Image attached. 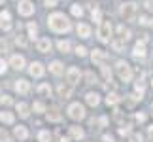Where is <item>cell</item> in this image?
I'll list each match as a JSON object with an SVG mask.
<instances>
[{
    "mask_svg": "<svg viewBox=\"0 0 153 142\" xmlns=\"http://www.w3.org/2000/svg\"><path fill=\"white\" fill-rule=\"evenodd\" d=\"M27 31H28V38H36L38 36V25L36 23H28Z\"/></svg>",
    "mask_w": 153,
    "mask_h": 142,
    "instance_id": "d4e9b609",
    "label": "cell"
},
{
    "mask_svg": "<svg viewBox=\"0 0 153 142\" xmlns=\"http://www.w3.org/2000/svg\"><path fill=\"white\" fill-rule=\"evenodd\" d=\"M49 72H51V74H55V76H61V74L64 72L62 63H61V61H53V63L49 64Z\"/></svg>",
    "mask_w": 153,
    "mask_h": 142,
    "instance_id": "d6986e66",
    "label": "cell"
},
{
    "mask_svg": "<svg viewBox=\"0 0 153 142\" xmlns=\"http://www.w3.org/2000/svg\"><path fill=\"white\" fill-rule=\"evenodd\" d=\"M76 55H78V57H85L87 55V49H85L83 46H78V47H76Z\"/></svg>",
    "mask_w": 153,
    "mask_h": 142,
    "instance_id": "f35d334b",
    "label": "cell"
},
{
    "mask_svg": "<svg viewBox=\"0 0 153 142\" xmlns=\"http://www.w3.org/2000/svg\"><path fill=\"white\" fill-rule=\"evenodd\" d=\"M57 47H59V51H61V53H68L70 51V42H68V40H59Z\"/></svg>",
    "mask_w": 153,
    "mask_h": 142,
    "instance_id": "484cf974",
    "label": "cell"
},
{
    "mask_svg": "<svg viewBox=\"0 0 153 142\" xmlns=\"http://www.w3.org/2000/svg\"><path fill=\"white\" fill-rule=\"evenodd\" d=\"M38 93L44 95V97H49V95H51V87H49L48 84H42V85L38 87Z\"/></svg>",
    "mask_w": 153,
    "mask_h": 142,
    "instance_id": "836d02e7",
    "label": "cell"
},
{
    "mask_svg": "<svg viewBox=\"0 0 153 142\" xmlns=\"http://www.w3.org/2000/svg\"><path fill=\"white\" fill-rule=\"evenodd\" d=\"M119 102H121V97L117 93H110L108 97H106V104L108 106H117Z\"/></svg>",
    "mask_w": 153,
    "mask_h": 142,
    "instance_id": "44dd1931",
    "label": "cell"
},
{
    "mask_svg": "<svg viewBox=\"0 0 153 142\" xmlns=\"http://www.w3.org/2000/svg\"><path fill=\"white\" fill-rule=\"evenodd\" d=\"M79 70L76 68V67H70L68 70H66V81H68V85H76L79 81Z\"/></svg>",
    "mask_w": 153,
    "mask_h": 142,
    "instance_id": "ba28073f",
    "label": "cell"
},
{
    "mask_svg": "<svg viewBox=\"0 0 153 142\" xmlns=\"http://www.w3.org/2000/svg\"><path fill=\"white\" fill-rule=\"evenodd\" d=\"M111 47H114V51H123V49H125V40H123V38L111 40Z\"/></svg>",
    "mask_w": 153,
    "mask_h": 142,
    "instance_id": "83f0119b",
    "label": "cell"
},
{
    "mask_svg": "<svg viewBox=\"0 0 153 142\" xmlns=\"http://www.w3.org/2000/svg\"><path fill=\"white\" fill-rule=\"evenodd\" d=\"M15 108H17V112H19V116H21V117H28V114H30V108H28L25 102H17Z\"/></svg>",
    "mask_w": 153,
    "mask_h": 142,
    "instance_id": "7402d4cb",
    "label": "cell"
},
{
    "mask_svg": "<svg viewBox=\"0 0 153 142\" xmlns=\"http://www.w3.org/2000/svg\"><path fill=\"white\" fill-rule=\"evenodd\" d=\"M0 28H4V31H10L11 28V15L6 10L0 13Z\"/></svg>",
    "mask_w": 153,
    "mask_h": 142,
    "instance_id": "30bf717a",
    "label": "cell"
},
{
    "mask_svg": "<svg viewBox=\"0 0 153 142\" xmlns=\"http://www.w3.org/2000/svg\"><path fill=\"white\" fill-rule=\"evenodd\" d=\"M38 140H40V142H49V140H51V133L45 131V129H42V131L38 133Z\"/></svg>",
    "mask_w": 153,
    "mask_h": 142,
    "instance_id": "f546056e",
    "label": "cell"
},
{
    "mask_svg": "<svg viewBox=\"0 0 153 142\" xmlns=\"http://www.w3.org/2000/svg\"><path fill=\"white\" fill-rule=\"evenodd\" d=\"M100 125H102V127H104V125H108V117H104V116L100 117Z\"/></svg>",
    "mask_w": 153,
    "mask_h": 142,
    "instance_id": "f907efd6",
    "label": "cell"
},
{
    "mask_svg": "<svg viewBox=\"0 0 153 142\" xmlns=\"http://www.w3.org/2000/svg\"><path fill=\"white\" fill-rule=\"evenodd\" d=\"M0 121L6 123V125H11V123L15 121V117H13L11 112H2V114H0Z\"/></svg>",
    "mask_w": 153,
    "mask_h": 142,
    "instance_id": "603a6c76",
    "label": "cell"
},
{
    "mask_svg": "<svg viewBox=\"0 0 153 142\" xmlns=\"http://www.w3.org/2000/svg\"><path fill=\"white\" fill-rule=\"evenodd\" d=\"M68 131H70V137H72L74 140H81V138L85 137V131L81 127H78V125H72Z\"/></svg>",
    "mask_w": 153,
    "mask_h": 142,
    "instance_id": "5bb4252c",
    "label": "cell"
},
{
    "mask_svg": "<svg viewBox=\"0 0 153 142\" xmlns=\"http://www.w3.org/2000/svg\"><path fill=\"white\" fill-rule=\"evenodd\" d=\"M140 25H144V27H148V25H151V19L148 15H142L140 17Z\"/></svg>",
    "mask_w": 153,
    "mask_h": 142,
    "instance_id": "60d3db41",
    "label": "cell"
},
{
    "mask_svg": "<svg viewBox=\"0 0 153 142\" xmlns=\"http://www.w3.org/2000/svg\"><path fill=\"white\" fill-rule=\"evenodd\" d=\"M115 68H117V76H119L121 81H131L132 80V68L128 67L125 61H119Z\"/></svg>",
    "mask_w": 153,
    "mask_h": 142,
    "instance_id": "277c9868",
    "label": "cell"
},
{
    "mask_svg": "<svg viewBox=\"0 0 153 142\" xmlns=\"http://www.w3.org/2000/svg\"><path fill=\"white\" fill-rule=\"evenodd\" d=\"M85 100H87V104H89V106H97L98 102H100V95H98V93H87L85 95Z\"/></svg>",
    "mask_w": 153,
    "mask_h": 142,
    "instance_id": "ffe728a7",
    "label": "cell"
},
{
    "mask_svg": "<svg viewBox=\"0 0 153 142\" xmlns=\"http://www.w3.org/2000/svg\"><path fill=\"white\" fill-rule=\"evenodd\" d=\"M15 44H17V46H21V47H27V46H28L27 36H23V34H17V36H15Z\"/></svg>",
    "mask_w": 153,
    "mask_h": 142,
    "instance_id": "e575fe53",
    "label": "cell"
},
{
    "mask_svg": "<svg viewBox=\"0 0 153 142\" xmlns=\"http://www.w3.org/2000/svg\"><path fill=\"white\" fill-rule=\"evenodd\" d=\"M136 121H146V116L144 114H136Z\"/></svg>",
    "mask_w": 153,
    "mask_h": 142,
    "instance_id": "681fc988",
    "label": "cell"
},
{
    "mask_svg": "<svg viewBox=\"0 0 153 142\" xmlns=\"http://www.w3.org/2000/svg\"><path fill=\"white\" fill-rule=\"evenodd\" d=\"M0 102H2L4 106H10V104H13V100H11L10 95H2V97H0Z\"/></svg>",
    "mask_w": 153,
    "mask_h": 142,
    "instance_id": "8d00e7d4",
    "label": "cell"
},
{
    "mask_svg": "<svg viewBox=\"0 0 153 142\" xmlns=\"http://www.w3.org/2000/svg\"><path fill=\"white\" fill-rule=\"evenodd\" d=\"M102 140H104V142H114V137H111V135H104Z\"/></svg>",
    "mask_w": 153,
    "mask_h": 142,
    "instance_id": "bcb514c9",
    "label": "cell"
},
{
    "mask_svg": "<svg viewBox=\"0 0 153 142\" xmlns=\"http://www.w3.org/2000/svg\"><path fill=\"white\" fill-rule=\"evenodd\" d=\"M48 27L51 28L53 32H57V34H61V32H66L70 31V21H68V17L64 15V13H51L49 15V19H48Z\"/></svg>",
    "mask_w": 153,
    "mask_h": 142,
    "instance_id": "6da1fadb",
    "label": "cell"
},
{
    "mask_svg": "<svg viewBox=\"0 0 153 142\" xmlns=\"http://www.w3.org/2000/svg\"><path fill=\"white\" fill-rule=\"evenodd\" d=\"M2 2H4V0H0V4H2Z\"/></svg>",
    "mask_w": 153,
    "mask_h": 142,
    "instance_id": "11a10c76",
    "label": "cell"
},
{
    "mask_svg": "<svg viewBox=\"0 0 153 142\" xmlns=\"http://www.w3.org/2000/svg\"><path fill=\"white\" fill-rule=\"evenodd\" d=\"M36 49L40 53H48L51 49V40L49 38H40L38 42H36Z\"/></svg>",
    "mask_w": 153,
    "mask_h": 142,
    "instance_id": "4fadbf2b",
    "label": "cell"
},
{
    "mask_svg": "<svg viewBox=\"0 0 153 142\" xmlns=\"http://www.w3.org/2000/svg\"><path fill=\"white\" fill-rule=\"evenodd\" d=\"M10 64L15 70H23V68H25V57H23V55H11Z\"/></svg>",
    "mask_w": 153,
    "mask_h": 142,
    "instance_id": "8fae6325",
    "label": "cell"
},
{
    "mask_svg": "<svg viewBox=\"0 0 153 142\" xmlns=\"http://www.w3.org/2000/svg\"><path fill=\"white\" fill-rule=\"evenodd\" d=\"M0 142H11V135L4 129H0Z\"/></svg>",
    "mask_w": 153,
    "mask_h": 142,
    "instance_id": "d590c367",
    "label": "cell"
},
{
    "mask_svg": "<svg viewBox=\"0 0 153 142\" xmlns=\"http://www.w3.org/2000/svg\"><path fill=\"white\" fill-rule=\"evenodd\" d=\"M91 19L95 23H102V11L98 8H95V6H93V11H91Z\"/></svg>",
    "mask_w": 153,
    "mask_h": 142,
    "instance_id": "4316f807",
    "label": "cell"
},
{
    "mask_svg": "<svg viewBox=\"0 0 153 142\" xmlns=\"http://www.w3.org/2000/svg\"><path fill=\"white\" fill-rule=\"evenodd\" d=\"M0 91H2V84H0Z\"/></svg>",
    "mask_w": 153,
    "mask_h": 142,
    "instance_id": "db71d44e",
    "label": "cell"
},
{
    "mask_svg": "<svg viewBox=\"0 0 153 142\" xmlns=\"http://www.w3.org/2000/svg\"><path fill=\"white\" fill-rule=\"evenodd\" d=\"M6 51H10V44L4 38H0V53H6Z\"/></svg>",
    "mask_w": 153,
    "mask_h": 142,
    "instance_id": "74e56055",
    "label": "cell"
},
{
    "mask_svg": "<svg viewBox=\"0 0 153 142\" xmlns=\"http://www.w3.org/2000/svg\"><path fill=\"white\" fill-rule=\"evenodd\" d=\"M144 8L148 10V11H153V0H146V2H144Z\"/></svg>",
    "mask_w": 153,
    "mask_h": 142,
    "instance_id": "7bdbcfd3",
    "label": "cell"
},
{
    "mask_svg": "<svg viewBox=\"0 0 153 142\" xmlns=\"http://www.w3.org/2000/svg\"><path fill=\"white\" fill-rule=\"evenodd\" d=\"M151 85H153V80H151Z\"/></svg>",
    "mask_w": 153,
    "mask_h": 142,
    "instance_id": "9f6ffc18",
    "label": "cell"
},
{
    "mask_svg": "<svg viewBox=\"0 0 153 142\" xmlns=\"http://www.w3.org/2000/svg\"><path fill=\"white\" fill-rule=\"evenodd\" d=\"M13 135H15V138H19V140H27L28 138V131H27L25 125H17L13 129Z\"/></svg>",
    "mask_w": 153,
    "mask_h": 142,
    "instance_id": "e0dca14e",
    "label": "cell"
},
{
    "mask_svg": "<svg viewBox=\"0 0 153 142\" xmlns=\"http://www.w3.org/2000/svg\"><path fill=\"white\" fill-rule=\"evenodd\" d=\"M85 80H87V84H95V76H93V72H87Z\"/></svg>",
    "mask_w": 153,
    "mask_h": 142,
    "instance_id": "ee69618b",
    "label": "cell"
},
{
    "mask_svg": "<svg viewBox=\"0 0 153 142\" xmlns=\"http://www.w3.org/2000/svg\"><path fill=\"white\" fill-rule=\"evenodd\" d=\"M119 133H121V135H128V127H121Z\"/></svg>",
    "mask_w": 153,
    "mask_h": 142,
    "instance_id": "816d5d0a",
    "label": "cell"
},
{
    "mask_svg": "<svg viewBox=\"0 0 153 142\" xmlns=\"http://www.w3.org/2000/svg\"><path fill=\"white\" fill-rule=\"evenodd\" d=\"M55 2H57V0H45V6H48V8H53Z\"/></svg>",
    "mask_w": 153,
    "mask_h": 142,
    "instance_id": "7dc6e473",
    "label": "cell"
},
{
    "mask_svg": "<svg viewBox=\"0 0 153 142\" xmlns=\"http://www.w3.org/2000/svg\"><path fill=\"white\" fill-rule=\"evenodd\" d=\"M117 34H119V38H123L125 42H127L128 38H131V31H128V28H125L123 25H119V27H117Z\"/></svg>",
    "mask_w": 153,
    "mask_h": 142,
    "instance_id": "cb8c5ba5",
    "label": "cell"
},
{
    "mask_svg": "<svg viewBox=\"0 0 153 142\" xmlns=\"http://www.w3.org/2000/svg\"><path fill=\"white\" fill-rule=\"evenodd\" d=\"M48 120H49V121H61V114H59L57 108H51V110L48 112Z\"/></svg>",
    "mask_w": 153,
    "mask_h": 142,
    "instance_id": "f1b7e54d",
    "label": "cell"
},
{
    "mask_svg": "<svg viewBox=\"0 0 153 142\" xmlns=\"http://www.w3.org/2000/svg\"><path fill=\"white\" fill-rule=\"evenodd\" d=\"M6 70H8V64H6L4 59H0V74H4Z\"/></svg>",
    "mask_w": 153,
    "mask_h": 142,
    "instance_id": "b9f144b4",
    "label": "cell"
},
{
    "mask_svg": "<svg viewBox=\"0 0 153 142\" xmlns=\"http://www.w3.org/2000/svg\"><path fill=\"white\" fill-rule=\"evenodd\" d=\"M32 110L36 112V114H44V112H45V104L40 102V100H36V102L32 104Z\"/></svg>",
    "mask_w": 153,
    "mask_h": 142,
    "instance_id": "d6a6232c",
    "label": "cell"
},
{
    "mask_svg": "<svg viewBox=\"0 0 153 142\" xmlns=\"http://www.w3.org/2000/svg\"><path fill=\"white\" fill-rule=\"evenodd\" d=\"M66 112H68V117H72L74 121H81L85 117V108L79 102H72V104L68 106Z\"/></svg>",
    "mask_w": 153,
    "mask_h": 142,
    "instance_id": "3957f363",
    "label": "cell"
},
{
    "mask_svg": "<svg viewBox=\"0 0 153 142\" xmlns=\"http://www.w3.org/2000/svg\"><path fill=\"white\" fill-rule=\"evenodd\" d=\"M148 137L153 140V125H149V127H148Z\"/></svg>",
    "mask_w": 153,
    "mask_h": 142,
    "instance_id": "c3c4849f",
    "label": "cell"
},
{
    "mask_svg": "<svg viewBox=\"0 0 153 142\" xmlns=\"http://www.w3.org/2000/svg\"><path fill=\"white\" fill-rule=\"evenodd\" d=\"M28 74L32 76V78H42V76L45 74V67L42 63H38V61H34L30 67H28Z\"/></svg>",
    "mask_w": 153,
    "mask_h": 142,
    "instance_id": "52a82bcc",
    "label": "cell"
},
{
    "mask_svg": "<svg viewBox=\"0 0 153 142\" xmlns=\"http://www.w3.org/2000/svg\"><path fill=\"white\" fill-rule=\"evenodd\" d=\"M119 13L123 17V21H132L134 17H136V4L134 2H123Z\"/></svg>",
    "mask_w": 153,
    "mask_h": 142,
    "instance_id": "7a4b0ae2",
    "label": "cell"
},
{
    "mask_svg": "<svg viewBox=\"0 0 153 142\" xmlns=\"http://www.w3.org/2000/svg\"><path fill=\"white\" fill-rule=\"evenodd\" d=\"M61 142H70V138H66V137H62V138H61Z\"/></svg>",
    "mask_w": 153,
    "mask_h": 142,
    "instance_id": "f5cc1de1",
    "label": "cell"
},
{
    "mask_svg": "<svg viewBox=\"0 0 153 142\" xmlns=\"http://www.w3.org/2000/svg\"><path fill=\"white\" fill-rule=\"evenodd\" d=\"M15 91L19 95H27L28 91H30V84H28L27 80H17L15 81Z\"/></svg>",
    "mask_w": 153,
    "mask_h": 142,
    "instance_id": "7c38bea8",
    "label": "cell"
},
{
    "mask_svg": "<svg viewBox=\"0 0 153 142\" xmlns=\"http://www.w3.org/2000/svg\"><path fill=\"white\" fill-rule=\"evenodd\" d=\"M136 93L144 95V84H136Z\"/></svg>",
    "mask_w": 153,
    "mask_h": 142,
    "instance_id": "f6af8a7d",
    "label": "cell"
},
{
    "mask_svg": "<svg viewBox=\"0 0 153 142\" xmlns=\"http://www.w3.org/2000/svg\"><path fill=\"white\" fill-rule=\"evenodd\" d=\"M98 40L100 42H110V36H111V23L110 21H102L100 27H98Z\"/></svg>",
    "mask_w": 153,
    "mask_h": 142,
    "instance_id": "5b68a950",
    "label": "cell"
},
{
    "mask_svg": "<svg viewBox=\"0 0 153 142\" xmlns=\"http://www.w3.org/2000/svg\"><path fill=\"white\" fill-rule=\"evenodd\" d=\"M100 70H102V76H104V80H106V81H111V70H110V67H108V64H102V67H100Z\"/></svg>",
    "mask_w": 153,
    "mask_h": 142,
    "instance_id": "4dcf8cb0",
    "label": "cell"
},
{
    "mask_svg": "<svg viewBox=\"0 0 153 142\" xmlns=\"http://www.w3.org/2000/svg\"><path fill=\"white\" fill-rule=\"evenodd\" d=\"M17 11H19V15H32L34 13V4L30 0H19V6H17Z\"/></svg>",
    "mask_w": 153,
    "mask_h": 142,
    "instance_id": "8992f818",
    "label": "cell"
},
{
    "mask_svg": "<svg viewBox=\"0 0 153 142\" xmlns=\"http://www.w3.org/2000/svg\"><path fill=\"white\" fill-rule=\"evenodd\" d=\"M57 91H59V97H62V99H68V97H72V85H64V84H59Z\"/></svg>",
    "mask_w": 153,
    "mask_h": 142,
    "instance_id": "9a60e30c",
    "label": "cell"
},
{
    "mask_svg": "<svg viewBox=\"0 0 153 142\" xmlns=\"http://www.w3.org/2000/svg\"><path fill=\"white\" fill-rule=\"evenodd\" d=\"M70 11H72V15H76V17H81V15H83V8H81L79 4H72Z\"/></svg>",
    "mask_w": 153,
    "mask_h": 142,
    "instance_id": "1f68e13d",
    "label": "cell"
},
{
    "mask_svg": "<svg viewBox=\"0 0 153 142\" xmlns=\"http://www.w3.org/2000/svg\"><path fill=\"white\" fill-rule=\"evenodd\" d=\"M91 59H93V63H95V64L102 67V64H106V59H108V55H106V51H102V49H93Z\"/></svg>",
    "mask_w": 153,
    "mask_h": 142,
    "instance_id": "9c48e42d",
    "label": "cell"
},
{
    "mask_svg": "<svg viewBox=\"0 0 153 142\" xmlns=\"http://www.w3.org/2000/svg\"><path fill=\"white\" fill-rule=\"evenodd\" d=\"M76 31H78V36H79V38H89V36H91V27L85 25V23H79Z\"/></svg>",
    "mask_w": 153,
    "mask_h": 142,
    "instance_id": "ac0fdd59",
    "label": "cell"
},
{
    "mask_svg": "<svg viewBox=\"0 0 153 142\" xmlns=\"http://www.w3.org/2000/svg\"><path fill=\"white\" fill-rule=\"evenodd\" d=\"M128 142H142V135H138V133H132L131 137H128Z\"/></svg>",
    "mask_w": 153,
    "mask_h": 142,
    "instance_id": "ab89813d",
    "label": "cell"
},
{
    "mask_svg": "<svg viewBox=\"0 0 153 142\" xmlns=\"http://www.w3.org/2000/svg\"><path fill=\"white\" fill-rule=\"evenodd\" d=\"M132 55L136 57V59H144L146 57V46H144V42H136V44H134Z\"/></svg>",
    "mask_w": 153,
    "mask_h": 142,
    "instance_id": "2e32d148",
    "label": "cell"
}]
</instances>
